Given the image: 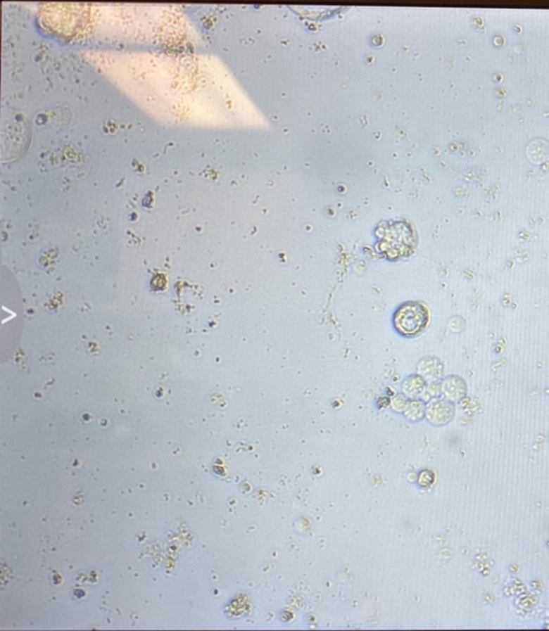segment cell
Here are the masks:
<instances>
[{"mask_svg":"<svg viewBox=\"0 0 549 631\" xmlns=\"http://www.w3.org/2000/svg\"><path fill=\"white\" fill-rule=\"evenodd\" d=\"M427 323L428 312L421 303H405L395 313V329L399 333L408 337L421 333Z\"/></svg>","mask_w":549,"mask_h":631,"instance_id":"6da1fadb","label":"cell"},{"mask_svg":"<svg viewBox=\"0 0 549 631\" xmlns=\"http://www.w3.org/2000/svg\"><path fill=\"white\" fill-rule=\"evenodd\" d=\"M455 409L448 401H434L428 407L427 415L434 425H446L454 417Z\"/></svg>","mask_w":549,"mask_h":631,"instance_id":"7a4b0ae2","label":"cell"},{"mask_svg":"<svg viewBox=\"0 0 549 631\" xmlns=\"http://www.w3.org/2000/svg\"><path fill=\"white\" fill-rule=\"evenodd\" d=\"M444 395L450 401H460L466 395V385L465 382L458 378H448L444 385Z\"/></svg>","mask_w":549,"mask_h":631,"instance_id":"3957f363","label":"cell"}]
</instances>
